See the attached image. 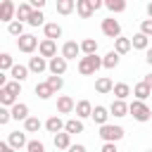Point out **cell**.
<instances>
[{"label": "cell", "instance_id": "obj_1", "mask_svg": "<svg viewBox=\"0 0 152 152\" xmlns=\"http://www.w3.org/2000/svg\"><path fill=\"white\" fill-rule=\"evenodd\" d=\"M100 66H102V57H97V55H83L78 59V74H83V76H93Z\"/></svg>", "mask_w": 152, "mask_h": 152}, {"label": "cell", "instance_id": "obj_2", "mask_svg": "<svg viewBox=\"0 0 152 152\" xmlns=\"http://www.w3.org/2000/svg\"><path fill=\"white\" fill-rule=\"evenodd\" d=\"M128 114H131V116H133L135 121H140V124L150 121V116H152L150 107H147L145 102H140V100H133V102L128 104Z\"/></svg>", "mask_w": 152, "mask_h": 152}, {"label": "cell", "instance_id": "obj_3", "mask_svg": "<svg viewBox=\"0 0 152 152\" xmlns=\"http://www.w3.org/2000/svg\"><path fill=\"white\" fill-rule=\"evenodd\" d=\"M124 128L121 126H112V124H107V126H100V138L104 140V142H116V140H121L124 138Z\"/></svg>", "mask_w": 152, "mask_h": 152}, {"label": "cell", "instance_id": "obj_4", "mask_svg": "<svg viewBox=\"0 0 152 152\" xmlns=\"http://www.w3.org/2000/svg\"><path fill=\"white\" fill-rule=\"evenodd\" d=\"M102 33L107 36V38H121V24L114 19V17H107V19H102Z\"/></svg>", "mask_w": 152, "mask_h": 152}, {"label": "cell", "instance_id": "obj_5", "mask_svg": "<svg viewBox=\"0 0 152 152\" xmlns=\"http://www.w3.org/2000/svg\"><path fill=\"white\" fill-rule=\"evenodd\" d=\"M38 45H40V43H38V38H36V36H31V33H24L21 38H17V48H19L21 52H26V55H31Z\"/></svg>", "mask_w": 152, "mask_h": 152}, {"label": "cell", "instance_id": "obj_6", "mask_svg": "<svg viewBox=\"0 0 152 152\" xmlns=\"http://www.w3.org/2000/svg\"><path fill=\"white\" fill-rule=\"evenodd\" d=\"M81 55V43H76V40H66L64 45H62V57L69 62V59H76Z\"/></svg>", "mask_w": 152, "mask_h": 152}, {"label": "cell", "instance_id": "obj_7", "mask_svg": "<svg viewBox=\"0 0 152 152\" xmlns=\"http://www.w3.org/2000/svg\"><path fill=\"white\" fill-rule=\"evenodd\" d=\"M76 12L81 19H90L95 14V7H93V0H76Z\"/></svg>", "mask_w": 152, "mask_h": 152}, {"label": "cell", "instance_id": "obj_8", "mask_svg": "<svg viewBox=\"0 0 152 152\" xmlns=\"http://www.w3.org/2000/svg\"><path fill=\"white\" fill-rule=\"evenodd\" d=\"M14 14H17L14 2H12V0H2V5H0V21L12 24V17H14Z\"/></svg>", "mask_w": 152, "mask_h": 152}, {"label": "cell", "instance_id": "obj_9", "mask_svg": "<svg viewBox=\"0 0 152 152\" xmlns=\"http://www.w3.org/2000/svg\"><path fill=\"white\" fill-rule=\"evenodd\" d=\"M57 112L59 114H71V112H76V102L69 95H59L57 97Z\"/></svg>", "mask_w": 152, "mask_h": 152}, {"label": "cell", "instance_id": "obj_10", "mask_svg": "<svg viewBox=\"0 0 152 152\" xmlns=\"http://www.w3.org/2000/svg\"><path fill=\"white\" fill-rule=\"evenodd\" d=\"M7 142H10V147H14V150L28 147V140H26V135H24L21 131H12V133L7 135Z\"/></svg>", "mask_w": 152, "mask_h": 152}, {"label": "cell", "instance_id": "obj_11", "mask_svg": "<svg viewBox=\"0 0 152 152\" xmlns=\"http://www.w3.org/2000/svg\"><path fill=\"white\" fill-rule=\"evenodd\" d=\"M38 52H40V57H57V43L55 40H40V45H38Z\"/></svg>", "mask_w": 152, "mask_h": 152}, {"label": "cell", "instance_id": "obj_12", "mask_svg": "<svg viewBox=\"0 0 152 152\" xmlns=\"http://www.w3.org/2000/svg\"><path fill=\"white\" fill-rule=\"evenodd\" d=\"M48 69H50L52 76H62V74L66 71V59H64L62 55H59V57H52L50 64H48Z\"/></svg>", "mask_w": 152, "mask_h": 152}, {"label": "cell", "instance_id": "obj_13", "mask_svg": "<svg viewBox=\"0 0 152 152\" xmlns=\"http://www.w3.org/2000/svg\"><path fill=\"white\" fill-rule=\"evenodd\" d=\"M133 95H135V100H140V102H145L150 95H152V88L145 83V81H140V83H135L133 86Z\"/></svg>", "mask_w": 152, "mask_h": 152}, {"label": "cell", "instance_id": "obj_14", "mask_svg": "<svg viewBox=\"0 0 152 152\" xmlns=\"http://www.w3.org/2000/svg\"><path fill=\"white\" fill-rule=\"evenodd\" d=\"M48 64H50V62H45V57H40V55H38V57H31V59H28V71L43 74V71L48 69Z\"/></svg>", "mask_w": 152, "mask_h": 152}, {"label": "cell", "instance_id": "obj_15", "mask_svg": "<svg viewBox=\"0 0 152 152\" xmlns=\"http://www.w3.org/2000/svg\"><path fill=\"white\" fill-rule=\"evenodd\" d=\"M95 90H97L100 95L114 93V83H112V78H107V76H100V78L95 81Z\"/></svg>", "mask_w": 152, "mask_h": 152}, {"label": "cell", "instance_id": "obj_16", "mask_svg": "<svg viewBox=\"0 0 152 152\" xmlns=\"http://www.w3.org/2000/svg\"><path fill=\"white\" fill-rule=\"evenodd\" d=\"M93 104L88 102V100H81V102H76V119H88V116H93Z\"/></svg>", "mask_w": 152, "mask_h": 152}, {"label": "cell", "instance_id": "obj_17", "mask_svg": "<svg viewBox=\"0 0 152 152\" xmlns=\"http://www.w3.org/2000/svg\"><path fill=\"white\" fill-rule=\"evenodd\" d=\"M95 124H100V126H107V119H109V109L107 107H102V104H97L95 109H93V116H90Z\"/></svg>", "mask_w": 152, "mask_h": 152}, {"label": "cell", "instance_id": "obj_18", "mask_svg": "<svg viewBox=\"0 0 152 152\" xmlns=\"http://www.w3.org/2000/svg\"><path fill=\"white\" fill-rule=\"evenodd\" d=\"M31 14H33V7H31V2H21L19 7H17V21H26L28 24V19H31Z\"/></svg>", "mask_w": 152, "mask_h": 152}, {"label": "cell", "instance_id": "obj_19", "mask_svg": "<svg viewBox=\"0 0 152 152\" xmlns=\"http://www.w3.org/2000/svg\"><path fill=\"white\" fill-rule=\"evenodd\" d=\"M43 28H45V38H48V40H57V38L62 36V26H59L57 21H50V24H45Z\"/></svg>", "mask_w": 152, "mask_h": 152}, {"label": "cell", "instance_id": "obj_20", "mask_svg": "<svg viewBox=\"0 0 152 152\" xmlns=\"http://www.w3.org/2000/svg\"><path fill=\"white\" fill-rule=\"evenodd\" d=\"M109 114H112V116H126V114H128V104H126L124 100H114V102L109 104Z\"/></svg>", "mask_w": 152, "mask_h": 152}, {"label": "cell", "instance_id": "obj_21", "mask_svg": "<svg viewBox=\"0 0 152 152\" xmlns=\"http://www.w3.org/2000/svg\"><path fill=\"white\" fill-rule=\"evenodd\" d=\"M12 119H17V121H26V119H28V104L17 102V104L12 107Z\"/></svg>", "mask_w": 152, "mask_h": 152}, {"label": "cell", "instance_id": "obj_22", "mask_svg": "<svg viewBox=\"0 0 152 152\" xmlns=\"http://www.w3.org/2000/svg\"><path fill=\"white\" fill-rule=\"evenodd\" d=\"M64 124H66V121H62L59 116H50V119L45 121V128H48L50 133H55V135H57V133H62V131H64Z\"/></svg>", "mask_w": 152, "mask_h": 152}, {"label": "cell", "instance_id": "obj_23", "mask_svg": "<svg viewBox=\"0 0 152 152\" xmlns=\"http://www.w3.org/2000/svg\"><path fill=\"white\" fill-rule=\"evenodd\" d=\"M131 43H133L135 50H145V52L150 50V38H147L145 33H135V36L131 38Z\"/></svg>", "mask_w": 152, "mask_h": 152}, {"label": "cell", "instance_id": "obj_24", "mask_svg": "<svg viewBox=\"0 0 152 152\" xmlns=\"http://www.w3.org/2000/svg\"><path fill=\"white\" fill-rule=\"evenodd\" d=\"M131 48H133L131 38H124V36H121V38H116V40H114V52H119V55H126Z\"/></svg>", "mask_w": 152, "mask_h": 152}, {"label": "cell", "instance_id": "obj_25", "mask_svg": "<svg viewBox=\"0 0 152 152\" xmlns=\"http://www.w3.org/2000/svg\"><path fill=\"white\" fill-rule=\"evenodd\" d=\"M119 59H121V55L114 52V50H109V52L102 57V66H104V69H114V66L119 64Z\"/></svg>", "mask_w": 152, "mask_h": 152}, {"label": "cell", "instance_id": "obj_26", "mask_svg": "<svg viewBox=\"0 0 152 152\" xmlns=\"http://www.w3.org/2000/svg\"><path fill=\"white\" fill-rule=\"evenodd\" d=\"M64 133H69V135L83 133V121H81V119H69V121L64 124Z\"/></svg>", "mask_w": 152, "mask_h": 152}, {"label": "cell", "instance_id": "obj_27", "mask_svg": "<svg viewBox=\"0 0 152 152\" xmlns=\"http://www.w3.org/2000/svg\"><path fill=\"white\" fill-rule=\"evenodd\" d=\"M81 52H83V55H97V40H95V38L81 40Z\"/></svg>", "mask_w": 152, "mask_h": 152}, {"label": "cell", "instance_id": "obj_28", "mask_svg": "<svg viewBox=\"0 0 152 152\" xmlns=\"http://www.w3.org/2000/svg\"><path fill=\"white\" fill-rule=\"evenodd\" d=\"M55 147L57 150H69L71 147V135L69 133H57L55 135Z\"/></svg>", "mask_w": 152, "mask_h": 152}, {"label": "cell", "instance_id": "obj_29", "mask_svg": "<svg viewBox=\"0 0 152 152\" xmlns=\"http://www.w3.org/2000/svg\"><path fill=\"white\" fill-rule=\"evenodd\" d=\"M36 95H38L40 100H50V97L55 95V90H52L48 83H36Z\"/></svg>", "mask_w": 152, "mask_h": 152}, {"label": "cell", "instance_id": "obj_30", "mask_svg": "<svg viewBox=\"0 0 152 152\" xmlns=\"http://www.w3.org/2000/svg\"><path fill=\"white\" fill-rule=\"evenodd\" d=\"M0 104H2V107H14V104H17V97H14L7 88H0Z\"/></svg>", "mask_w": 152, "mask_h": 152}, {"label": "cell", "instance_id": "obj_31", "mask_svg": "<svg viewBox=\"0 0 152 152\" xmlns=\"http://www.w3.org/2000/svg\"><path fill=\"white\" fill-rule=\"evenodd\" d=\"M10 74H12V78H14V81H19V83H21V81L28 76V66H24V64H14V69H12Z\"/></svg>", "mask_w": 152, "mask_h": 152}, {"label": "cell", "instance_id": "obj_32", "mask_svg": "<svg viewBox=\"0 0 152 152\" xmlns=\"http://www.w3.org/2000/svg\"><path fill=\"white\" fill-rule=\"evenodd\" d=\"M114 95H116V100H126L131 95V86L128 83H114Z\"/></svg>", "mask_w": 152, "mask_h": 152}, {"label": "cell", "instance_id": "obj_33", "mask_svg": "<svg viewBox=\"0 0 152 152\" xmlns=\"http://www.w3.org/2000/svg\"><path fill=\"white\" fill-rule=\"evenodd\" d=\"M40 126H43V124H40L38 116H28V119L24 121V131H26V133H36V131H40Z\"/></svg>", "mask_w": 152, "mask_h": 152}, {"label": "cell", "instance_id": "obj_34", "mask_svg": "<svg viewBox=\"0 0 152 152\" xmlns=\"http://www.w3.org/2000/svg\"><path fill=\"white\" fill-rule=\"evenodd\" d=\"M74 7H76L74 0H57V12H59V14H71Z\"/></svg>", "mask_w": 152, "mask_h": 152}, {"label": "cell", "instance_id": "obj_35", "mask_svg": "<svg viewBox=\"0 0 152 152\" xmlns=\"http://www.w3.org/2000/svg\"><path fill=\"white\" fill-rule=\"evenodd\" d=\"M14 69V62H12V55L2 52L0 55V71H12Z\"/></svg>", "mask_w": 152, "mask_h": 152}, {"label": "cell", "instance_id": "obj_36", "mask_svg": "<svg viewBox=\"0 0 152 152\" xmlns=\"http://www.w3.org/2000/svg\"><path fill=\"white\" fill-rule=\"evenodd\" d=\"M104 7H107L109 12H124V10H126V2H124V0H107Z\"/></svg>", "mask_w": 152, "mask_h": 152}, {"label": "cell", "instance_id": "obj_37", "mask_svg": "<svg viewBox=\"0 0 152 152\" xmlns=\"http://www.w3.org/2000/svg\"><path fill=\"white\" fill-rule=\"evenodd\" d=\"M7 31H10V36L21 38V36H24V24H21V21H12V24H7Z\"/></svg>", "mask_w": 152, "mask_h": 152}, {"label": "cell", "instance_id": "obj_38", "mask_svg": "<svg viewBox=\"0 0 152 152\" xmlns=\"http://www.w3.org/2000/svg\"><path fill=\"white\" fill-rule=\"evenodd\" d=\"M45 83H48V86H50L55 93H57V90H62V86H64L62 76H48V81H45Z\"/></svg>", "mask_w": 152, "mask_h": 152}, {"label": "cell", "instance_id": "obj_39", "mask_svg": "<svg viewBox=\"0 0 152 152\" xmlns=\"http://www.w3.org/2000/svg\"><path fill=\"white\" fill-rule=\"evenodd\" d=\"M43 19H45V17H43V12H40V10H33V14H31L28 24H31V26H40V24H45Z\"/></svg>", "mask_w": 152, "mask_h": 152}, {"label": "cell", "instance_id": "obj_40", "mask_svg": "<svg viewBox=\"0 0 152 152\" xmlns=\"http://www.w3.org/2000/svg\"><path fill=\"white\" fill-rule=\"evenodd\" d=\"M28 152H45V145L40 142V140H28V147H26Z\"/></svg>", "mask_w": 152, "mask_h": 152}, {"label": "cell", "instance_id": "obj_41", "mask_svg": "<svg viewBox=\"0 0 152 152\" xmlns=\"http://www.w3.org/2000/svg\"><path fill=\"white\" fill-rule=\"evenodd\" d=\"M10 119H12V109H7V107H0V126H5Z\"/></svg>", "mask_w": 152, "mask_h": 152}, {"label": "cell", "instance_id": "obj_42", "mask_svg": "<svg viewBox=\"0 0 152 152\" xmlns=\"http://www.w3.org/2000/svg\"><path fill=\"white\" fill-rule=\"evenodd\" d=\"M140 33H145L147 38H152V19H145L140 24Z\"/></svg>", "mask_w": 152, "mask_h": 152}, {"label": "cell", "instance_id": "obj_43", "mask_svg": "<svg viewBox=\"0 0 152 152\" xmlns=\"http://www.w3.org/2000/svg\"><path fill=\"white\" fill-rule=\"evenodd\" d=\"M5 88H7V90H10L12 95H14V97H17L19 93H21V83H19V81H12V83H7Z\"/></svg>", "mask_w": 152, "mask_h": 152}, {"label": "cell", "instance_id": "obj_44", "mask_svg": "<svg viewBox=\"0 0 152 152\" xmlns=\"http://www.w3.org/2000/svg\"><path fill=\"white\" fill-rule=\"evenodd\" d=\"M102 152H119V150H116L114 142H104V145H102Z\"/></svg>", "mask_w": 152, "mask_h": 152}, {"label": "cell", "instance_id": "obj_45", "mask_svg": "<svg viewBox=\"0 0 152 152\" xmlns=\"http://www.w3.org/2000/svg\"><path fill=\"white\" fill-rule=\"evenodd\" d=\"M31 7L33 10H43L45 7V0H31Z\"/></svg>", "mask_w": 152, "mask_h": 152}, {"label": "cell", "instance_id": "obj_46", "mask_svg": "<svg viewBox=\"0 0 152 152\" xmlns=\"http://www.w3.org/2000/svg\"><path fill=\"white\" fill-rule=\"evenodd\" d=\"M0 152H17V150L10 147V142H0Z\"/></svg>", "mask_w": 152, "mask_h": 152}, {"label": "cell", "instance_id": "obj_47", "mask_svg": "<svg viewBox=\"0 0 152 152\" xmlns=\"http://www.w3.org/2000/svg\"><path fill=\"white\" fill-rule=\"evenodd\" d=\"M69 152H86V147H83V145H71Z\"/></svg>", "mask_w": 152, "mask_h": 152}, {"label": "cell", "instance_id": "obj_48", "mask_svg": "<svg viewBox=\"0 0 152 152\" xmlns=\"http://www.w3.org/2000/svg\"><path fill=\"white\" fill-rule=\"evenodd\" d=\"M145 62H147V64H152V48L145 52Z\"/></svg>", "mask_w": 152, "mask_h": 152}, {"label": "cell", "instance_id": "obj_49", "mask_svg": "<svg viewBox=\"0 0 152 152\" xmlns=\"http://www.w3.org/2000/svg\"><path fill=\"white\" fill-rule=\"evenodd\" d=\"M102 5H104V2H102V0H93V7H95V10H100V7H102Z\"/></svg>", "mask_w": 152, "mask_h": 152}, {"label": "cell", "instance_id": "obj_50", "mask_svg": "<svg viewBox=\"0 0 152 152\" xmlns=\"http://www.w3.org/2000/svg\"><path fill=\"white\" fill-rule=\"evenodd\" d=\"M142 81H145V83H147V86H150V88H152V74H147V76H145V78H142Z\"/></svg>", "mask_w": 152, "mask_h": 152}, {"label": "cell", "instance_id": "obj_51", "mask_svg": "<svg viewBox=\"0 0 152 152\" xmlns=\"http://www.w3.org/2000/svg\"><path fill=\"white\" fill-rule=\"evenodd\" d=\"M147 14H150V19H152V2L147 5Z\"/></svg>", "mask_w": 152, "mask_h": 152}, {"label": "cell", "instance_id": "obj_52", "mask_svg": "<svg viewBox=\"0 0 152 152\" xmlns=\"http://www.w3.org/2000/svg\"><path fill=\"white\" fill-rule=\"evenodd\" d=\"M147 152H152V150H147Z\"/></svg>", "mask_w": 152, "mask_h": 152}]
</instances>
